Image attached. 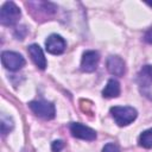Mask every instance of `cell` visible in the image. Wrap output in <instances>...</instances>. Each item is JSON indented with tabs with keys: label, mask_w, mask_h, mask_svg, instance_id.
Wrapping results in <instances>:
<instances>
[{
	"label": "cell",
	"mask_w": 152,
	"mask_h": 152,
	"mask_svg": "<svg viewBox=\"0 0 152 152\" xmlns=\"http://www.w3.org/2000/svg\"><path fill=\"white\" fill-rule=\"evenodd\" d=\"M110 114L114 121L121 127L132 124L138 116L137 109L129 106H114L110 108Z\"/></svg>",
	"instance_id": "1"
},
{
	"label": "cell",
	"mask_w": 152,
	"mask_h": 152,
	"mask_svg": "<svg viewBox=\"0 0 152 152\" xmlns=\"http://www.w3.org/2000/svg\"><path fill=\"white\" fill-rule=\"evenodd\" d=\"M20 15L21 12L19 7L14 2L7 1L2 5L0 10V23L5 26H12L19 20Z\"/></svg>",
	"instance_id": "2"
},
{
	"label": "cell",
	"mask_w": 152,
	"mask_h": 152,
	"mask_svg": "<svg viewBox=\"0 0 152 152\" xmlns=\"http://www.w3.org/2000/svg\"><path fill=\"white\" fill-rule=\"evenodd\" d=\"M30 109L39 118L45 119V120H51L55 118L56 115V109H55V104L45 101V100H36V101H31L28 103Z\"/></svg>",
	"instance_id": "3"
},
{
	"label": "cell",
	"mask_w": 152,
	"mask_h": 152,
	"mask_svg": "<svg viewBox=\"0 0 152 152\" xmlns=\"http://www.w3.org/2000/svg\"><path fill=\"white\" fill-rule=\"evenodd\" d=\"M1 63L6 69H8L11 71H17L25 65V59L18 52L4 51L1 53Z\"/></svg>",
	"instance_id": "4"
},
{
	"label": "cell",
	"mask_w": 152,
	"mask_h": 152,
	"mask_svg": "<svg viewBox=\"0 0 152 152\" xmlns=\"http://www.w3.org/2000/svg\"><path fill=\"white\" fill-rule=\"evenodd\" d=\"M69 128H70L72 137H75V138L88 140V141L96 139V132L93 128H90L86 125H82L80 122H71Z\"/></svg>",
	"instance_id": "5"
},
{
	"label": "cell",
	"mask_w": 152,
	"mask_h": 152,
	"mask_svg": "<svg viewBox=\"0 0 152 152\" xmlns=\"http://www.w3.org/2000/svg\"><path fill=\"white\" fill-rule=\"evenodd\" d=\"M100 61V56L97 51L88 50L83 52L82 59H81V70L83 72H93L96 70L97 64Z\"/></svg>",
	"instance_id": "6"
},
{
	"label": "cell",
	"mask_w": 152,
	"mask_h": 152,
	"mask_svg": "<svg viewBox=\"0 0 152 152\" xmlns=\"http://www.w3.org/2000/svg\"><path fill=\"white\" fill-rule=\"evenodd\" d=\"M45 48H46V51L52 55H61L64 52L66 48V43L64 38L61 37L59 34H51L48 37L45 42Z\"/></svg>",
	"instance_id": "7"
},
{
	"label": "cell",
	"mask_w": 152,
	"mask_h": 152,
	"mask_svg": "<svg viewBox=\"0 0 152 152\" xmlns=\"http://www.w3.org/2000/svg\"><path fill=\"white\" fill-rule=\"evenodd\" d=\"M107 69L108 71L114 76H124L126 72L125 62L119 56H109L107 59Z\"/></svg>",
	"instance_id": "8"
},
{
	"label": "cell",
	"mask_w": 152,
	"mask_h": 152,
	"mask_svg": "<svg viewBox=\"0 0 152 152\" xmlns=\"http://www.w3.org/2000/svg\"><path fill=\"white\" fill-rule=\"evenodd\" d=\"M27 51H28V55L32 59V62L42 70H44L46 68V58L44 56V52L42 50V48L37 44H31L28 48H27Z\"/></svg>",
	"instance_id": "9"
},
{
	"label": "cell",
	"mask_w": 152,
	"mask_h": 152,
	"mask_svg": "<svg viewBox=\"0 0 152 152\" xmlns=\"http://www.w3.org/2000/svg\"><path fill=\"white\" fill-rule=\"evenodd\" d=\"M120 95V83L114 80V78H110L104 89L102 90V96L103 97H107V99H113V97H118Z\"/></svg>",
	"instance_id": "10"
},
{
	"label": "cell",
	"mask_w": 152,
	"mask_h": 152,
	"mask_svg": "<svg viewBox=\"0 0 152 152\" xmlns=\"http://www.w3.org/2000/svg\"><path fill=\"white\" fill-rule=\"evenodd\" d=\"M138 83L140 87H150L152 84V65H144L138 74Z\"/></svg>",
	"instance_id": "11"
},
{
	"label": "cell",
	"mask_w": 152,
	"mask_h": 152,
	"mask_svg": "<svg viewBox=\"0 0 152 152\" xmlns=\"http://www.w3.org/2000/svg\"><path fill=\"white\" fill-rule=\"evenodd\" d=\"M139 145L145 148H152V128H148L140 134Z\"/></svg>",
	"instance_id": "12"
},
{
	"label": "cell",
	"mask_w": 152,
	"mask_h": 152,
	"mask_svg": "<svg viewBox=\"0 0 152 152\" xmlns=\"http://www.w3.org/2000/svg\"><path fill=\"white\" fill-rule=\"evenodd\" d=\"M0 126H1V133H2L4 135H6L7 133H10V132L13 129L14 122H13V120H12L10 116L2 114V115H1V125H0Z\"/></svg>",
	"instance_id": "13"
},
{
	"label": "cell",
	"mask_w": 152,
	"mask_h": 152,
	"mask_svg": "<svg viewBox=\"0 0 152 152\" xmlns=\"http://www.w3.org/2000/svg\"><path fill=\"white\" fill-rule=\"evenodd\" d=\"M102 152H120V150H119L118 145H115L114 142H109L103 146Z\"/></svg>",
	"instance_id": "14"
},
{
	"label": "cell",
	"mask_w": 152,
	"mask_h": 152,
	"mask_svg": "<svg viewBox=\"0 0 152 152\" xmlns=\"http://www.w3.org/2000/svg\"><path fill=\"white\" fill-rule=\"evenodd\" d=\"M64 147V142L62 140H55L51 145V150L52 152H61Z\"/></svg>",
	"instance_id": "15"
},
{
	"label": "cell",
	"mask_w": 152,
	"mask_h": 152,
	"mask_svg": "<svg viewBox=\"0 0 152 152\" xmlns=\"http://www.w3.org/2000/svg\"><path fill=\"white\" fill-rule=\"evenodd\" d=\"M144 40H145L146 43H148V44H152V27H150V28L145 32V34H144Z\"/></svg>",
	"instance_id": "16"
},
{
	"label": "cell",
	"mask_w": 152,
	"mask_h": 152,
	"mask_svg": "<svg viewBox=\"0 0 152 152\" xmlns=\"http://www.w3.org/2000/svg\"><path fill=\"white\" fill-rule=\"evenodd\" d=\"M147 5H148V6H151V7H152V2H147Z\"/></svg>",
	"instance_id": "17"
}]
</instances>
